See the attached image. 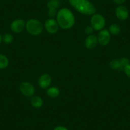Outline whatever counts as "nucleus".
Instances as JSON below:
<instances>
[{"label":"nucleus","instance_id":"1","mask_svg":"<svg viewBox=\"0 0 130 130\" xmlns=\"http://www.w3.org/2000/svg\"><path fill=\"white\" fill-rule=\"evenodd\" d=\"M57 22L59 26L64 29H68L74 26L75 18L72 11L68 8L60 9L57 13Z\"/></svg>","mask_w":130,"mask_h":130},{"label":"nucleus","instance_id":"5","mask_svg":"<svg viewBox=\"0 0 130 130\" xmlns=\"http://www.w3.org/2000/svg\"><path fill=\"white\" fill-rule=\"evenodd\" d=\"M19 89L21 93L26 97L32 96L35 92V89L33 85L28 82H23L21 83Z\"/></svg>","mask_w":130,"mask_h":130},{"label":"nucleus","instance_id":"18","mask_svg":"<svg viewBox=\"0 0 130 130\" xmlns=\"http://www.w3.org/2000/svg\"><path fill=\"white\" fill-rule=\"evenodd\" d=\"M3 41L6 44H10L13 41V37L10 33H6L3 37Z\"/></svg>","mask_w":130,"mask_h":130},{"label":"nucleus","instance_id":"7","mask_svg":"<svg viewBox=\"0 0 130 130\" xmlns=\"http://www.w3.org/2000/svg\"><path fill=\"white\" fill-rule=\"evenodd\" d=\"M110 33L107 29H102L100 31L98 35V43H100L102 45H107L110 41Z\"/></svg>","mask_w":130,"mask_h":130},{"label":"nucleus","instance_id":"4","mask_svg":"<svg viewBox=\"0 0 130 130\" xmlns=\"http://www.w3.org/2000/svg\"><path fill=\"white\" fill-rule=\"evenodd\" d=\"M106 21L104 17L100 14L92 15L91 19V27L95 31H101L105 26Z\"/></svg>","mask_w":130,"mask_h":130},{"label":"nucleus","instance_id":"16","mask_svg":"<svg viewBox=\"0 0 130 130\" xmlns=\"http://www.w3.org/2000/svg\"><path fill=\"white\" fill-rule=\"evenodd\" d=\"M60 2L59 0H49L47 3L48 9H55L57 10L59 8Z\"/></svg>","mask_w":130,"mask_h":130},{"label":"nucleus","instance_id":"15","mask_svg":"<svg viewBox=\"0 0 130 130\" xmlns=\"http://www.w3.org/2000/svg\"><path fill=\"white\" fill-rule=\"evenodd\" d=\"M108 31L113 35H117L121 32V27L116 24H113L109 26Z\"/></svg>","mask_w":130,"mask_h":130},{"label":"nucleus","instance_id":"8","mask_svg":"<svg viewBox=\"0 0 130 130\" xmlns=\"http://www.w3.org/2000/svg\"><path fill=\"white\" fill-rule=\"evenodd\" d=\"M26 22L22 19L14 20L11 23V30L15 33L21 32L26 28Z\"/></svg>","mask_w":130,"mask_h":130},{"label":"nucleus","instance_id":"9","mask_svg":"<svg viewBox=\"0 0 130 130\" xmlns=\"http://www.w3.org/2000/svg\"><path fill=\"white\" fill-rule=\"evenodd\" d=\"M116 15L120 21H126L129 17L127 8L123 5H119L116 9Z\"/></svg>","mask_w":130,"mask_h":130},{"label":"nucleus","instance_id":"17","mask_svg":"<svg viewBox=\"0 0 130 130\" xmlns=\"http://www.w3.org/2000/svg\"><path fill=\"white\" fill-rule=\"evenodd\" d=\"M109 67L111 69L113 70H117L121 69V66L119 60L113 59L110 61L109 63Z\"/></svg>","mask_w":130,"mask_h":130},{"label":"nucleus","instance_id":"19","mask_svg":"<svg viewBox=\"0 0 130 130\" xmlns=\"http://www.w3.org/2000/svg\"><path fill=\"white\" fill-rule=\"evenodd\" d=\"M119 61L120 64H121V69H122V68H124L126 67V65L129 64V59L127 58V57H122V58L120 59Z\"/></svg>","mask_w":130,"mask_h":130},{"label":"nucleus","instance_id":"21","mask_svg":"<svg viewBox=\"0 0 130 130\" xmlns=\"http://www.w3.org/2000/svg\"><path fill=\"white\" fill-rule=\"evenodd\" d=\"M124 72L128 78H130V64L126 65V67L123 68Z\"/></svg>","mask_w":130,"mask_h":130},{"label":"nucleus","instance_id":"24","mask_svg":"<svg viewBox=\"0 0 130 130\" xmlns=\"http://www.w3.org/2000/svg\"><path fill=\"white\" fill-rule=\"evenodd\" d=\"M126 0H113V2H114L116 4L119 5H121L122 4H123Z\"/></svg>","mask_w":130,"mask_h":130},{"label":"nucleus","instance_id":"22","mask_svg":"<svg viewBox=\"0 0 130 130\" xmlns=\"http://www.w3.org/2000/svg\"><path fill=\"white\" fill-rule=\"evenodd\" d=\"M94 29L91 26H87V27L85 29V32H86V34H87L88 35H92V32H93Z\"/></svg>","mask_w":130,"mask_h":130},{"label":"nucleus","instance_id":"23","mask_svg":"<svg viewBox=\"0 0 130 130\" xmlns=\"http://www.w3.org/2000/svg\"><path fill=\"white\" fill-rule=\"evenodd\" d=\"M53 130H69L67 127H64V126H56Z\"/></svg>","mask_w":130,"mask_h":130},{"label":"nucleus","instance_id":"11","mask_svg":"<svg viewBox=\"0 0 130 130\" xmlns=\"http://www.w3.org/2000/svg\"><path fill=\"white\" fill-rule=\"evenodd\" d=\"M98 41V38L94 35H90L86 38V42H85V45L89 49H93L96 47Z\"/></svg>","mask_w":130,"mask_h":130},{"label":"nucleus","instance_id":"25","mask_svg":"<svg viewBox=\"0 0 130 130\" xmlns=\"http://www.w3.org/2000/svg\"><path fill=\"white\" fill-rule=\"evenodd\" d=\"M2 41H3V37L2 36V35L0 34V44H1Z\"/></svg>","mask_w":130,"mask_h":130},{"label":"nucleus","instance_id":"3","mask_svg":"<svg viewBox=\"0 0 130 130\" xmlns=\"http://www.w3.org/2000/svg\"><path fill=\"white\" fill-rule=\"evenodd\" d=\"M26 29L27 32L32 36H38L43 31V25L38 20L32 19L27 21Z\"/></svg>","mask_w":130,"mask_h":130},{"label":"nucleus","instance_id":"6","mask_svg":"<svg viewBox=\"0 0 130 130\" xmlns=\"http://www.w3.org/2000/svg\"><path fill=\"white\" fill-rule=\"evenodd\" d=\"M58 23L54 19H48L45 22V29L50 34H55L59 30Z\"/></svg>","mask_w":130,"mask_h":130},{"label":"nucleus","instance_id":"13","mask_svg":"<svg viewBox=\"0 0 130 130\" xmlns=\"http://www.w3.org/2000/svg\"><path fill=\"white\" fill-rule=\"evenodd\" d=\"M47 94L49 97L55 98L58 97L60 94V91L57 87H51L47 89Z\"/></svg>","mask_w":130,"mask_h":130},{"label":"nucleus","instance_id":"20","mask_svg":"<svg viewBox=\"0 0 130 130\" xmlns=\"http://www.w3.org/2000/svg\"><path fill=\"white\" fill-rule=\"evenodd\" d=\"M48 16L51 19H54V17L57 15V10L48 9Z\"/></svg>","mask_w":130,"mask_h":130},{"label":"nucleus","instance_id":"14","mask_svg":"<svg viewBox=\"0 0 130 130\" xmlns=\"http://www.w3.org/2000/svg\"><path fill=\"white\" fill-rule=\"evenodd\" d=\"M9 64V60L5 55L0 54V70L5 69Z\"/></svg>","mask_w":130,"mask_h":130},{"label":"nucleus","instance_id":"10","mask_svg":"<svg viewBox=\"0 0 130 130\" xmlns=\"http://www.w3.org/2000/svg\"><path fill=\"white\" fill-rule=\"evenodd\" d=\"M51 82H52V78L51 76L48 74L45 73L40 76L38 79V84L40 87L42 89H47L50 86Z\"/></svg>","mask_w":130,"mask_h":130},{"label":"nucleus","instance_id":"12","mask_svg":"<svg viewBox=\"0 0 130 130\" xmlns=\"http://www.w3.org/2000/svg\"><path fill=\"white\" fill-rule=\"evenodd\" d=\"M31 104L35 108H40L43 104V100L40 96H32L31 99Z\"/></svg>","mask_w":130,"mask_h":130},{"label":"nucleus","instance_id":"2","mask_svg":"<svg viewBox=\"0 0 130 130\" xmlns=\"http://www.w3.org/2000/svg\"><path fill=\"white\" fill-rule=\"evenodd\" d=\"M76 10L86 15H92L96 12L94 6L89 0H68Z\"/></svg>","mask_w":130,"mask_h":130}]
</instances>
